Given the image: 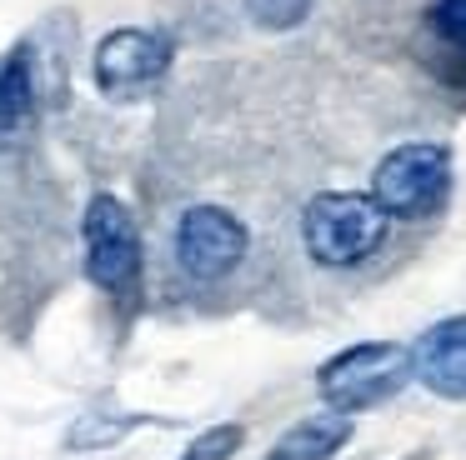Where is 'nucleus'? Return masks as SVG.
<instances>
[{"label":"nucleus","instance_id":"obj_4","mask_svg":"<svg viewBox=\"0 0 466 460\" xmlns=\"http://www.w3.org/2000/svg\"><path fill=\"white\" fill-rule=\"evenodd\" d=\"M81 240H86V280L96 290H106L116 300L141 290V270H146L141 230L116 195H106V190L91 195V205L81 215Z\"/></svg>","mask_w":466,"mask_h":460},{"label":"nucleus","instance_id":"obj_12","mask_svg":"<svg viewBox=\"0 0 466 460\" xmlns=\"http://www.w3.org/2000/svg\"><path fill=\"white\" fill-rule=\"evenodd\" d=\"M246 445V430L241 425H211L181 450V460H231L236 450Z\"/></svg>","mask_w":466,"mask_h":460},{"label":"nucleus","instance_id":"obj_3","mask_svg":"<svg viewBox=\"0 0 466 460\" xmlns=\"http://www.w3.org/2000/svg\"><path fill=\"white\" fill-rule=\"evenodd\" d=\"M406 380H411V350L396 340H361L316 370V395L336 415H361L401 395Z\"/></svg>","mask_w":466,"mask_h":460},{"label":"nucleus","instance_id":"obj_11","mask_svg":"<svg viewBox=\"0 0 466 460\" xmlns=\"http://www.w3.org/2000/svg\"><path fill=\"white\" fill-rule=\"evenodd\" d=\"M426 30L446 45V55H466V0H431Z\"/></svg>","mask_w":466,"mask_h":460},{"label":"nucleus","instance_id":"obj_2","mask_svg":"<svg viewBox=\"0 0 466 460\" xmlns=\"http://www.w3.org/2000/svg\"><path fill=\"white\" fill-rule=\"evenodd\" d=\"M451 175L456 160L451 145L441 140H406L386 150L371 170V200L391 220H431L451 200Z\"/></svg>","mask_w":466,"mask_h":460},{"label":"nucleus","instance_id":"obj_9","mask_svg":"<svg viewBox=\"0 0 466 460\" xmlns=\"http://www.w3.org/2000/svg\"><path fill=\"white\" fill-rule=\"evenodd\" d=\"M35 115V55L31 45H15L0 60V135L25 130Z\"/></svg>","mask_w":466,"mask_h":460},{"label":"nucleus","instance_id":"obj_6","mask_svg":"<svg viewBox=\"0 0 466 460\" xmlns=\"http://www.w3.org/2000/svg\"><path fill=\"white\" fill-rule=\"evenodd\" d=\"M176 45L161 30H141V25H121L96 45L91 55V80L106 100H131L141 90H151L156 80L171 70Z\"/></svg>","mask_w":466,"mask_h":460},{"label":"nucleus","instance_id":"obj_1","mask_svg":"<svg viewBox=\"0 0 466 460\" xmlns=\"http://www.w3.org/2000/svg\"><path fill=\"white\" fill-rule=\"evenodd\" d=\"M386 230L391 215L361 190H321L301 210V245L326 270H351L371 260L386 245Z\"/></svg>","mask_w":466,"mask_h":460},{"label":"nucleus","instance_id":"obj_7","mask_svg":"<svg viewBox=\"0 0 466 460\" xmlns=\"http://www.w3.org/2000/svg\"><path fill=\"white\" fill-rule=\"evenodd\" d=\"M411 350V380L441 400H466V310L426 330Z\"/></svg>","mask_w":466,"mask_h":460},{"label":"nucleus","instance_id":"obj_10","mask_svg":"<svg viewBox=\"0 0 466 460\" xmlns=\"http://www.w3.org/2000/svg\"><path fill=\"white\" fill-rule=\"evenodd\" d=\"M241 10H246V20H251L256 30L281 35V30L306 25V15L316 10V0H241Z\"/></svg>","mask_w":466,"mask_h":460},{"label":"nucleus","instance_id":"obj_8","mask_svg":"<svg viewBox=\"0 0 466 460\" xmlns=\"http://www.w3.org/2000/svg\"><path fill=\"white\" fill-rule=\"evenodd\" d=\"M346 440H351V415L326 410V415L296 420V425L271 445L266 460H336V450H341Z\"/></svg>","mask_w":466,"mask_h":460},{"label":"nucleus","instance_id":"obj_5","mask_svg":"<svg viewBox=\"0 0 466 460\" xmlns=\"http://www.w3.org/2000/svg\"><path fill=\"white\" fill-rule=\"evenodd\" d=\"M176 265L201 285L226 280L251 250V230L226 205H186L176 220Z\"/></svg>","mask_w":466,"mask_h":460}]
</instances>
